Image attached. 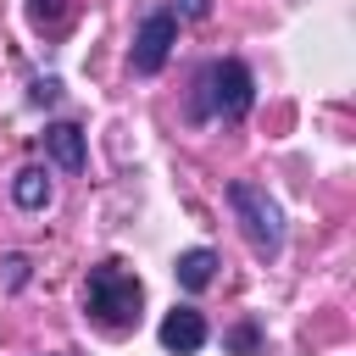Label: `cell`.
I'll return each instance as SVG.
<instances>
[{"instance_id":"6da1fadb","label":"cell","mask_w":356,"mask_h":356,"mask_svg":"<svg viewBox=\"0 0 356 356\" xmlns=\"http://www.w3.org/2000/svg\"><path fill=\"white\" fill-rule=\"evenodd\" d=\"M139 306H145V289H139V278H134L122 261L89 267V278H83V312H89L100 328H111V334L139 328Z\"/></svg>"},{"instance_id":"4fadbf2b","label":"cell","mask_w":356,"mask_h":356,"mask_svg":"<svg viewBox=\"0 0 356 356\" xmlns=\"http://www.w3.org/2000/svg\"><path fill=\"white\" fill-rule=\"evenodd\" d=\"M56 95H61V83H56V78H39V83H33V95H28V100H33V106H50V100H56Z\"/></svg>"},{"instance_id":"5b68a950","label":"cell","mask_w":356,"mask_h":356,"mask_svg":"<svg viewBox=\"0 0 356 356\" xmlns=\"http://www.w3.org/2000/svg\"><path fill=\"white\" fill-rule=\"evenodd\" d=\"M161 345L172 350V356H189V350H200L206 345V317L195 312V306H172L167 317H161Z\"/></svg>"},{"instance_id":"8992f818","label":"cell","mask_w":356,"mask_h":356,"mask_svg":"<svg viewBox=\"0 0 356 356\" xmlns=\"http://www.w3.org/2000/svg\"><path fill=\"white\" fill-rule=\"evenodd\" d=\"M44 150H50V161L56 167H67V172H83V128H72V122H56V128H44Z\"/></svg>"},{"instance_id":"7c38bea8","label":"cell","mask_w":356,"mask_h":356,"mask_svg":"<svg viewBox=\"0 0 356 356\" xmlns=\"http://www.w3.org/2000/svg\"><path fill=\"white\" fill-rule=\"evenodd\" d=\"M211 11V0H172V17H184V22H200Z\"/></svg>"},{"instance_id":"52a82bcc","label":"cell","mask_w":356,"mask_h":356,"mask_svg":"<svg viewBox=\"0 0 356 356\" xmlns=\"http://www.w3.org/2000/svg\"><path fill=\"white\" fill-rule=\"evenodd\" d=\"M172 278H178V284H184L189 295H200V289H206V284L217 278V256H211L206 245H195V250H184V256L172 261Z\"/></svg>"},{"instance_id":"9c48e42d","label":"cell","mask_w":356,"mask_h":356,"mask_svg":"<svg viewBox=\"0 0 356 356\" xmlns=\"http://www.w3.org/2000/svg\"><path fill=\"white\" fill-rule=\"evenodd\" d=\"M72 0H28V22L39 28V33H61L67 22H72Z\"/></svg>"},{"instance_id":"3957f363","label":"cell","mask_w":356,"mask_h":356,"mask_svg":"<svg viewBox=\"0 0 356 356\" xmlns=\"http://www.w3.org/2000/svg\"><path fill=\"white\" fill-rule=\"evenodd\" d=\"M228 206H234L245 239H250L261 256H278V250H284V211H278V200H273L261 184H245V178L228 184Z\"/></svg>"},{"instance_id":"7a4b0ae2","label":"cell","mask_w":356,"mask_h":356,"mask_svg":"<svg viewBox=\"0 0 356 356\" xmlns=\"http://www.w3.org/2000/svg\"><path fill=\"white\" fill-rule=\"evenodd\" d=\"M256 100V83L245 72V61H206L195 78V117H217V122H239Z\"/></svg>"},{"instance_id":"277c9868","label":"cell","mask_w":356,"mask_h":356,"mask_svg":"<svg viewBox=\"0 0 356 356\" xmlns=\"http://www.w3.org/2000/svg\"><path fill=\"white\" fill-rule=\"evenodd\" d=\"M172 44H178V17L172 11H150L145 22H139V33H134V72L139 78H150V72H161L167 67V56H172Z\"/></svg>"},{"instance_id":"30bf717a","label":"cell","mask_w":356,"mask_h":356,"mask_svg":"<svg viewBox=\"0 0 356 356\" xmlns=\"http://www.w3.org/2000/svg\"><path fill=\"white\" fill-rule=\"evenodd\" d=\"M22 284H28V256L22 250L0 256V289H22Z\"/></svg>"},{"instance_id":"ba28073f","label":"cell","mask_w":356,"mask_h":356,"mask_svg":"<svg viewBox=\"0 0 356 356\" xmlns=\"http://www.w3.org/2000/svg\"><path fill=\"white\" fill-rule=\"evenodd\" d=\"M11 200H17L22 211H44V206H50V178H44V167H22V172L11 178Z\"/></svg>"},{"instance_id":"8fae6325","label":"cell","mask_w":356,"mask_h":356,"mask_svg":"<svg viewBox=\"0 0 356 356\" xmlns=\"http://www.w3.org/2000/svg\"><path fill=\"white\" fill-rule=\"evenodd\" d=\"M228 345H234L239 356H256V328H250V323H239V328L228 334Z\"/></svg>"}]
</instances>
